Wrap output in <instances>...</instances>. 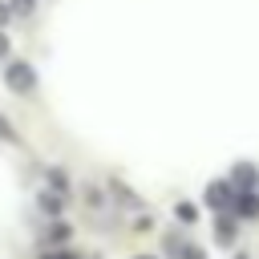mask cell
<instances>
[{"mask_svg": "<svg viewBox=\"0 0 259 259\" xmlns=\"http://www.w3.org/2000/svg\"><path fill=\"white\" fill-rule=\"evenodd\" d=\"M227 190H231V186H227V182H214V186H210V190H206V198H210V206H227V198H231V194H227Z\"/></svg>", "mask_w": 259, "mask_h": 259, "instance_id": "cell-2", "label": "cell"}, {"mask_svg": "<svg viewBox=\"0 0 259 259\" xmlns=\"http://www.w3.org/2000/svg\"><path fill=\"white\" fill-rule=\"evenodd\" d=\"M0 53H8V36L4 32H0Z\"/></svg>", "mask_w": 259, "mask_h": 259, "instance_id": "cell-11", "label": "cell"}, {"mask_svg": "<svg viewBox=\"0 0 259 259\" xmlns=\"http://www.w3.org/2000/svg\"><path fill=\"white\" fill-rule=\"evenodd\" d=\"M40 206H45V210H61V198H49V194H45V198H40Z\"/></svg>", "mask_w": 259, "mask_h": 259, "instance_id": "cell-9", "label": "cell"}, {"mask_svg": "<svg viewBox=\"0 0 259 259\" xmlns=\"http://www.w3.org/2000/svg\"><path fill=\"white\" fill-rule=\"evenodd\" d=\"M174 214H178V219H186V223H194V206H190V202H182V206H174Z\"/></svg>", "mask_w": 259, "mask_h": 259, "instance_id": "cell-6", "label": "cell"}, {"mask_svg": "<svg viewBox=\"0 0 259 259\" xmlns=\"http://www.w3.org/2000/svg\"><path fill=\"white\" fill-rule=\"evenodd\" d=\"M231 239H235V227L223 219V223H219V243H231Z\"/></svg>", "mask_w": 259, "mask_h": 259, "instance_id": "cell-5", "label": "cell"}, {"mask_svg": "<svg viewBox=\"0 0 259 259\" xmlns=\"http://www.w3.org/2000/svg\"><path fill=\"white\" fill-rule=\"evenodd\" d=\"M0 138H16V134H12V125H8V117H4V113H0Z\"/></svg>", "mask_w": 259, "mask_h": 259, "instance_id": "cell-10", "label": "cell"}, {"mask_svg": "<svg viewBox=\"0 0 259 259\" xmlns=\"http://www.w3.org/2000/svg\"><path fill=\"white\" fill-rule=\"evenodd\" d=\"M235 178H239V182H251V178H255V170H251V166H239V170H235Z\"/></svg>", "mask_w": 259, "mask_h": 259, "instance_id": "cell-8", "label": "cell"}, {"mask_svg": "<svg viewBox=\"0 0 259 259\" xmlns=\"http://www.w3.org/2000/svg\"><path fill=\"white\" fill-rule=\"evenodd\" d=\"M178 255H182V259H202V247H194V243H186V247H182Z\"/></svg>", "mask_w": 259, "mask_h": 259, "instance_id": "cell-7", "label": "cell"}, {"mask_svg": "<svg viewBox=\"0 0 259 259\" xmlns=\"http://www.w3.org/2000/svg\"><path fill=\"white\" fill-rule=\"evenodd\" d=\"M134 259H150V255H134Z\"/></svg>", "mask_w": 259, "mask_h": 259, "instance_id": "cell-13", "label": "cell"}, {"mask_svg": "<svg viewBox=\"0 0 259 259\" xmlns=\"http://www.w3.org/2000/svg\"><path fill=\"white\" fill-rule=\"evenodd\" d=\"M8 89H16V93H32V89H36V73H32V65L12 61V65H8Z\"/></svg>", "mask_w": 259, "mask_h": 259, "instance_id": "cell-1", "label": "cell"}, {"mask_svg": "<svg viewBox=\"0 0 259 259\" xmlns=\"http://www.w3.org/2000/svg\"><path fill=\"white\" fill-rule=\"evenodd\" d=\"M8 8H12L16 16H28V12H32V0H8Z\"/></svg>", "mask_w": 259, "mask_h": 259, "instance_id": "cell-4", "label": "cell"}, {"mask_svg": "<svg viewBox=\"0 0 259 259\" xmlns=\"http://www.w3.org/2000/svg\"><path fill=\"white\" fill-rule=\"evenodd\" d=\"M235 206H239L243 214H255V210H259V202H255V194H243V198H239Z\"/></svg>", "mask_w": 259, "mask_h": 259, "instance_id": "cell-3", "label": "cell"}, {"mask_svg": "<svg viewBox=\"0 0 259 259\" xmlns=\"http://www.w3.org/2000/svg\"><path fill=\"white\" fill-rule=\"evenodd\" d=\"M45 259H73V255H45Z\"/></svg>", "mask_w": 259, "mask_h": 259, "instance_id": "cell-12", "label": "cell"}]
</instances>
